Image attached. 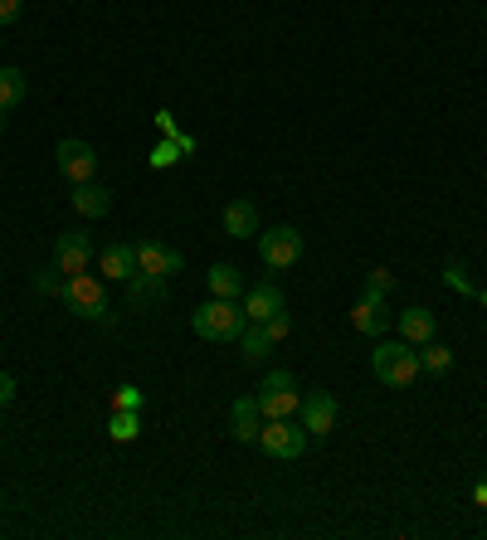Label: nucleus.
Returning <instances> with one entry per match:
<instances>
[{
	"label": "nucleus",
	"instance_id": "nucleus-1",
	"mask_svg": "<svg viewBox=\"0 0 487 540\" xmlns=\"http://www.w3.org/2000/svg\"><path fill=\"white\" fill-rule=\"evenodd\" d=\"M190 326H195V336H205V341H239V331L249 326V317H244V307L234 302V297H210V302H200L195 307V317H190Z\"/></svg>",
	"mask_w": 487,
	"mask_h": 540
},
{
	"label": "nucleus",
	"instance_id": "nucleus-2",
	"mask_svg": "<svg viewBox=\"0 0 487 540\" xmlns=\"http://www.w3.org/2000/svg\"><path fill=\"white\" fill-rule=\"evenodd\" d=\"M371 370H375L380 385L410 390L414 375H419V346H410V341H380L371 351Z\"/></svg>",
	"mask_w": 487,
	"mask_h": 540
},
{
	"label": "nucleus",
	"instance_id": "nucleus-3",
	"mask_svg": "<svg viewBox=\"0 0 487 540\" xmlns=\"http://www.w3.org/2000/svg\"><path fill=\"white\" fill-rule=\"evenodd\" d=\"M259 409H263V419H293L302 409V395H298V380L288 375V370H268L263 375V385H259Z\"/></svg>",
	"mask_w": 487,
	"mask_h": 540
},
{
	"label": "nucleus",
	"instance_id": "nucleus-4",
	"mask_svg": "<svg viewBox=\"0 0 487 540\" xmlns=\"http://www.w3.org/2000/svg\"><path fill=\"white\" fill-rule=\"evenodd\" d=\"M259 448L268 453V458H283V463H293V458H302V448H307V429H302V424H293V419H263Z\"/></svg>",
	"mask_w": 487,
	"mask_h": 540
},
{
	"label": "nucleus",
	"instance_id": "nucleus-5",
	"mask_svg": "<svg viewBox=\"0 0 487 540\" xmlns=\"http://www.w3.org/2000/svg\"><path fill=\"white\" fill-rule=\"evenodd\" d=\"M259 258L273 268V273L293 268V263L302 258V229H293V224H278V229L259 234Z\"/></svg>",
	"mask_w": 487,
	"mask_h": 540
},
{
	"label": "nucleus",
	"instance_id": "nucleus-6",
	"mask_svg": "<svg viewBox=\"0 0 487 540\" xmlns=\"http://www.w3.org/2000/svg\"><path fill=\"white\" fill-rule=\"evenodd\" d=\"M64 302L74 307L78 317H108V292H103V278L98 273H74L69 283H64Z\"/></svg>",
	"mask_w": 487,
	"mask_h": 540
},
{
	"label": "nucleus",
	"instance_id": "nucleus-7",
	"mask_svg": "<svg viewBox=\"0 0 487 540\" xmlns=\"http://www.w3.org/2000/svg\"><path fill=\"white\" fill-rule=\"evenodd\" d=\"M54 166H59V176H69L74 185H83V180H93V171H98V151L88 142H59L54 146Z\"/></svg>",
	"mask_w": 487,
	"mask_h": 540
},
{
	"label": "nucleus",
	"instance_id": "nucleus-8",
	"mask_svg": "<svg viewBox=\"0 0 487 540\" xmlns=\"http://www.w3.org/2000/svg\"><path fill=\"white\" fill-rule=\"evenodd\" d=\"M132 249H137V273H151V278H161V283H166V278H176V273L186 268V258H181V253L166 249V244H156V239H137Z\"/></svg>",
	"mask_w": 487,
	"mask_h": 540
},
{
	"label": "nucleus",
	"instance_id": "nucleus-9",
	"mask_svg": "<svg viewBox=\"0 0 487 540\" xmlns=\"http://www.w3.org/2000/svg\"><path fill=\"white\" fill-rule=\"evenodd\" d=\"M88 263H93V244H88V234H59V239H54V268H59L64 278L88 273Z\"/></svg>",
	"mask_w": 487,
	"mask_h": 540
},
{
	"label": "nucleus",
	"instance_id": "nucleus-10",
	"mask_svg": "<svg viewBox=\"0 0 487 540\" xmlns=\"http://www.w3.org/2000/svg\"><path fill=\"white\" fill-rule=\"evenodd\" d=\"M337 399L327 395V390H317V395H302V409H298V419H302V429L307 433H322V438H327V433L337 429Z\"/></svg>",
	"mask_w": 487,
	"mask_h": 540
},
{
	"label": "nucleus",
	"instance_id": "nucleus-11",
	"mask_svg": "<svg viewBox=\"0 0 487 540\" xmlns=\"http://www.w3.org/2000/svg\"><path fill=\"white\" fill-rule=\"evenodd\" d=\"M132 273H137V249H132V244H103V249H98V278L127 283Z\"/></svg>",
	"mask_w": 487,
	"mask_h": 540
},
{
	"label": "nucleus",
	"instance_id": "nucleus-12",
	"mask_svg": "<svg viewBox=\"0 0 487 540\" xmlns=\"http://www.w3.org/2000/svg\"><path fill=\"white\" fill-rule=\"evenodd\" d=\"M351 326H356L361 336H385V331L395 326V317L385 312V297H375V292H366V297L356 302V312H351Z\"/></svg>",
	"mask_w": 487,
	"mask_h": 540
},
{
	"label": "nucleus",
	"instance_id": "nucleus-13",
	"mask_svg": "<svg viewBox=\"0 0 487 540\" xmlns=\"http://www.w3.org/2000/svg\"><path fill=\"white\" fill-rule=\"evenodd\" d=\"M229 424H234V438L239 443H259V429H263V409L254 395L234 399V409H229Z\"/></svg>",
	"mask_w": 487,
	"mask_h": 540
},
{
	"label": "nucleus",
	"instance_id": "nucleus-14",
	"mask_svg": "<svg viewBox=\"0 0 487 540\" xmlns=\"http://www.w3.org/2000/svg\"><path fill=\"white\" fill-rule=\"evenodd\" d=\"M74 210L83 219H103L113 210V190L98 185V180H83V185H74Z\"/></svg>",
	"mask_w": 487,
	"mask_h": 540
},
{
	"label": "nucleus",
	"instance_id": "nucleus-15",
	"mask_svg": "<svg viewBox=\"0 0 487 540\" xmlns=\"http://www.w3.org/2000/svg\"><path fill=\"white\" fill-rule=\"evenodd\" d=\"M273 312H283V292H278V283L249 288V297H244V317H249V322H268Z\"/></svg>",
	"mask_w": 487,
	"mask_h": 540
},
{
	"label": "nucleus",
	"instance_id": "nucleus-16",
	"mask_svg": "<svg viewBox=\"0 0 487 540\" xmlns=\"http://www.w3.org/2000/svg\"><path fill=\"white\" fill-rule=\"evenodd\" d=\"M395 322H400V341H410V346L434 341V312H429V307H405Z\"/></svg>",
	"mask_w": 487,
	"mask_h": 540
},
{
	"label": "nucleus",
	"instance_id": "nucleus-17",
	"mask_svg": "<svg viewBox=\"0 0 487 540\" xmlns=\"http://www.w3.org/2000/svg\"><path fill=\"white\" fill-rule=\"evenodd\" d=\"M225 234L229 239H254L259 234V210L249 200H229L225 205Z\"/></svg>",
	"mask_w": 487,
	"mask_h": 540
},
{
	"label": "nucleus",
	"instance_id": "nucleus-18",
	"mask_svg": "<svg viewBox=\"0 0 487 540\" xmlns=\"http://www.w3.org/2000/svg\"><path fill=\"white\" fill-rule=\"evenodd\" d=\"M268 346H273V341H268V331H263L259 322H249L244 331H239V356L249 360V365H259V360H268Z\"/></svg>",
	"mask_w": 487,
	"mask_h": 540
},
{
	"label": "nucleus",
	"instance_id": "nucleus-19",
	"mask_svg": "<svg viewBox=\"0 0 487 540\" xmlns=\"http://www.w3.org/2000/svg\"><path fill=\"white\" fill-rule=\"evenodd\" d=\"M210 292H215V297H239V292H244V273H239L234 263H215V268H210Z\"/></svg>",
	"mask_w": 487,
	"mask_h": 540
},
{
	"label": "nucleus",
	"instance_id": "nucleus-20",
	"mask_svg": "<svg viewBox=\"0 0 487 540\" xmlns=\"http://www.w3.org/2000/svg\"><path fill=\"white\" fill-rule=\"evenodd\" d=\"M25 103V73L20 69H0V108H20Z\"/></svg>",
	"mask_w": 487,
	"mask_h": 540
},
{
	"label": "nucleus",
	"instance_id": "nucleus-21",
	"mask_svg": "<svg viewBox=\"0 0 487 540\" xmlns=\"http://www.w3.org/2000/svg\"><path fill=\"white\" fill-rule=\"evenodd\" d=\"M449 365H453L449 346H439V341H424V346H419V370H429V375H444Z\"/></svg>",
	"mask_w": 487,
	"mask_h": 540
},
{
	"label": "nucleus",
	"instance_id": "nucleus-22",
	"mask_svg": "<svg viewBox=\"0 0 487 540\" xmlns=\"http://www.w3.org/2000/svg\"><path fill=\"white\" fill-rule=\"evenodd\" d=\"M108 433H113L117 443H132V438L142 433V424H137V409H117L113 424H108Z\"/></svg>",
	"mask_w": 487,
	"mask_h": 540
},
{
	"label": "nucleus",
	"instance_id": "nucleus-23",
	"mask_svg": "<svg viewBox=\"0 0 487 540\" xmlns=\"http://www.w3.org/2000/svg\"><path fill=\"white\" fill-rule=\"evenodd\" d=\"M259 326L268 331V341H283V336L293 331V317H288V307H283V312H273V317H268V322H259Z\"/></svg>",
	"mask_w": 487,
	"mask_h": 540
},
{
	"label": "nucleus",
	"instance_id": "nucleus-24",
	"mask_svg": "<svg viewBox=\"0 0 487 540\" xmlns=\"http://www.w3.org/2000/svg\"><path fill=\"white\" fill-rule=\"evenodd\" d=\"M390 283H395V278H390L385 268H371V273H366V292H375V297H385V292H390Z\"/></svg>",
	"mask_w": 487,
	"mask_h": 540
},
{
	"label": "nucleus",
	"instance_id": "nucleus-25",
	"mask_svg": "<svg viewBox=\"0 0 487 540\" xmlns=\"http://www.w3.org/2000/svg\"><path fill=\"white\" fill-rule=\"evenodd\" d=\"M117 409H142V395H137V390H132V385H122V390H117V399H113Z\"/></svg>",
	"mask_w": 487,
	"mask_h": 540
},
{
	"label": "nucleus",
	"instance_id": "nucleus-26",
	"mask_svg": "<svg viewBox=\"0 0 487 540\" xmlns=\"http://www.w3.org/2000/svg\"><path fill=\"white\" fill-rule=\"evenodd\" d=\"M20 20V0H0V25H15Z\"/></svg>",
	"mask_w": 487,
	"mask_h": 540
},
{
	"label": "nucleus",
	"instance_id": "nucleus-27",
	"mask_svg": "<svg viewBox=\"0 0 487 540\" xmlns=\"http://www.w3.org/2000/svg\"><path fill=\"white\" fill-rule=\"evenodd\" d=\"M151 161H156V166H171V161H181V156H176V146L166 142V146H156V156H151Z\"/></svg>",
	"mask_w": 487,
	"mask_h": 540
},
{
	"label": "nucleus",
	"instance_id": "nucleus-28",
	"mask_svg": "<svg viewBox=\"0 0 487 540\" xmlns=\"http://www.w3.org/2000/svg\"><path fill=\"white\" fill-rule=\"evenodd\" d=\"M10 399H15V380H10V375H5V370H0V409H5V404H10Z\"/></svg>",
	"mask_w": 487,
	"mask_h": 540
},
{
	"label": "nucleus",
	"instance_id": "nucleus-29",
	"mask_svg": "<svg viewBox=\"0 0 487 540\" xmlns=\"http://www.w3.org/2000/svg\"><path fill=\"white\" fill-rule=\"evenodd\" d=\"M0 132H5V108H0Z\"/></svg>",
	"mask_w": 487,
	"mask_h": 540
}]
</instances>
